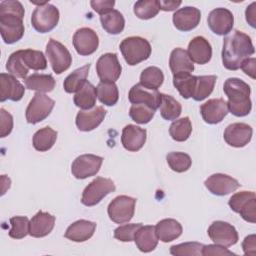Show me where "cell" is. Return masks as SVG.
<instances>
[{
  "mask_svg": "<svg viewBox=\"0 0 256 256\" xmlns=\"http://www.w3.org/2000/svg\"><path fill=\"white\" fill-rule=\"evenodd\" d=\"M181 1H172V0H168V1H159L160 4V10L163 11H173L176 8H178L181 5Z\"/></svg>",
  "mask_w": 256,
  "mask_h": 256,
  "instance_id": "9f6ffc18",
  "label": "cell"
},
{
  "mask_svg": "<svg viewBox=\"0 0 256 256\" xmlns=\"http://www.w3.org/2000/svg\"><path fill=\"white\" fill-rule=\"evenodd\" d=\"M59 21V10L54 5L46 2L37 6L31 16V24L39 33H47L53 30Z\"/></svg>",
  "mask_w": 256,
  "mask_h": 256,
  "instance_id": "8992f818",
  "label": "cell"
},
{
  "mask_svg": "<svg viewBox=\"0 0 256 256\" xmlns=\"http://www.w3.org/2000/svg\"><path fill=\"white\" fill-rule=\"evenodd\" d=\"M224 93L228 97V111L237 117L248 115L252 109L250 86L239 78H228L224 82Z\"/></svg>",
  "mask_w": 256,
  "mask_h": 256,
  "instance_id": "3957f363",
  "label": "cell"
},
{
  "mask_svg": "<svg viewBox=\"0 0 256 256\" xmlns=\"http://www.w3.org/2000/svg\"><path fill=\"white\" fill-rule=\"evenodd\" d=\"M155 110L145 104H133L129 110V116L138 124H146L154 117Z\"/></svg>",
  "mask_w": 256,
  "mask_h": 256,
  "instance_id": "f6af8a7d",
  "label": "cell"
},
{
  "mask_svg": "<svg viewBox=\"0 0 256 256\" xmlns=\"http://www.w3.org/2000/svg\"><path fill=\"white\" fill-rule=\"evenodd\" d=\"M163 81L164 74L158 67L150 66L141 72L140 84L149 90H157Z\"/></svg>",
  "mask_w": 256,
  "mask_h": 256,
  "instance_id": "74e56055",
  "label": "cell"
},
{
  "mask_svg": "<svg viewBox=\"0 0 256 256\" xmlns=\"http://www.w3.org/2000/svg\"><path fill=\"white\" fill-rule=\"evenodd\" d=\"M90 69V64H86L76 70H74L71 74H69L63 83L64 90L67 93L77 92L86 82V78L88 76Z\"/></svg>",
  "mask_w": 256,
  "mask_h": 256,
  "instance_id": "836d02e7",
  "label": "cell"
},
{
  "mask_svg": "<svg viewBox=\"0 0 256 256\" xmlns=\"http://www.w3.org/2000/svg\"><path fill=\"white\" fill-rule=\"evenodd\" d=\"M24 13L19 1L5 0L0 3V33L6 44H13L23 37Z\"/></svg>",
  "mask_w": 256,
  "mask_h": 256,
  "instance_id": "7a4b0ae2",
  "label": "cell"
},
{
  "mask_svg": "<svg viewBox=\"0 0 256 256\" xmlns=\"http://www.w3.org/2000/svg\"><path fill=\"white\" fill-rule=\"evenodd\" d=\"M202 255L204 256H210V255H236L232 251H229L224 246L218 245V244H210V245H204L202 249Z\"/></svg>",
  "mask_w": 256,
  "mask_h": 256,
  "instance_id": "816d5d0a",
  "label": "cell"
},
{
  "mask_svg": "<svg viewBox=\"0 0 256 256\" xmlns=\"http://www.w3.org/2000/svg\"><path fill=\"white\" fill-rule=\"evenodd\" d=\"M135 204V198L127 195L117 196L108 205V216L113 222L117 224L126 223L130 221L134 216Z\"/></svg>",
  "mask_w": 256,
  "mask_h": 256,
  "instance_id": "9c48e42d",
  "label": "cell"
},
{
  "mask_svg": "<svg viewBox=\"0 0 256 256\" xmlns=\"http://www.w3.org/2000/svg\"><path fill=\"white\" fill-rule=\"evenodd\" d=\"M196 83V76L191 74H180L173 76V85L178 90L180 95L185 98H191L193 96Z\"/></svg>",
  "mask_w": 256,
  "mask_h": 256,
  "instance_id": "60d3db41",
  "label": "cell"
},
{
  "mask_svg": "<svg viewBox=\"0 0 256 256\" xmlns=\"http://www.w3.org/2000/svg\"><path fill=\"white\" fill-rule=\"evenodd\" d=\"M201 12L198 8L186 6L173 14V24L179 31L187 32L195 29L200 23Z\"/></svg>",
  "mask_w": 256,
  "mask_h": 256,
  "instance_id": "d6986e66",
  "label": "cell"
},
{
  "mask_svg": "<svg viewBox=\"0 0 256 256\" xmlns=\"http://www.w3.org/2000/svg\"><path fill=\"white\" fill-rule=\"evenodd\" d=\"M160 10L158 0H140L134 4L135 15L143 20H148L155 17Z\"/></svg>",
  "mask_w": 256,
  "mask_h": 256,
  "instance_id": "b9f144b4",
  "label": "cell"
},
{
  "mask_svg": "<svg viewBox=\"0 0 256 256\" xmlns=\"http://www.w3.org/2000/svg\"><path fill=\"white\" fill-rule=\"evenodd\" d=\"M242 249L245 255L254 256L256 254V236L255 234H251L245 237L242 242Z\"/></svg>",
  "mask_w": 256,
  "mask_h": 256,
  "instance_id": "f5cc1de1",
  "label": "cell"
},
{
  "mask_svg": "<svg viewBox=\"0 0 256 256\" xmlns=\"http://www.w3.org/2000/svg\"><path fill=\"white\" fill-rule=\"evenodd\" d=\"M253 129L250 125L246 123H232L228 125L224 131L223 137L225 142L236 148L244 147L247 145L252 138Z\"/></svg>",
  "mask_w": 256,
  "mask_h": 256,
  "instance_id": "9a60e30c",
  "label": "cell"
},
{
  "mask_svg": "<svg viewBox=\"0 0 256 256\" xmlns=\"http://www.w3.org/2000/svg\"><path fill=\"white\" fill-rule=\"evenodd\" d=\"M169 66L174 75L191 74L194 71V64L190 59L186 50L182 48H175L172 50L169 58Z\"/></svg>",
  "mask_w": 256,
  "mask_h": 256,
  "instance_id": "4316f807",
  "label": "cell"
},
{
  "mask_svg": "<svg viewBox=\"0 0 256 256\" xmlns=\"http://www.w3.org/2000/svg\"><path fill=\"white\" fill-rule=\"evenodd\" d=\"M200 113L206 123H220L228 114L227 102L222 98L210 99L200 106Z\"/></svg>",
  "mask_w": 256,
  "mask_h": 256,
  "instance_id": "ac0fdd59",
  "label": "cell"
},
{
  "mask_svg": "<svg viewBox=\"0 0 256 256\" xmlns=\"http://www.w3.org/2000/svg\"><path fill=\"white\" fill-rule=\"evenodd\" d=\"M146 130L133 125L128 124L122 130L121 142L123 147L131 152L139 151L146 142Z\"/></svg>",
  "mask_w": 256,
  "mask_h": 256,
  "instance_id": "7402d4cb",
  "label": "cell"
},
{
  "mask_svg": "<svg viewBox=\"0 0 256 256\" xmlns=\"http://www.w3.org/2000/svg\"><path fill=\"white\" fill-rule=\"evenodd\" d=\"M155 230L158 236V239L164 243L171 242L177 239L182 234V226L175 219H163L160 220L156 226Z\"/></svg>",
  "mask_w": 256,
  "mask_h": 256,
  "instance_id": "f1b7e54d",
  "label": "cell"
},
{
  "mask_svg": "<svg viewBox=\"0 0 256 256\" xmlns=\"http://www.w3.org/2000/svg\"><path fill=\"white\" fill-rule=\"evenodd\" d=\"M55 101L45 95L37 92L29 102L26 108V120L30 124H36L47 118L54 108Z\"/></svg>",
  "mask_w": 256,
  "mask_h": 256,
  "instance_id": "ba28073f",
  "label": "cell"
},
{
  "mask_svg": "<svg viewBox=\"0 0 256 256\" xmlns=\"http://www.w3.org/2000/svg\"><path fill=\"white\" fill-rule=\"evenodd\" d=\"M21 58L28 69H32L35 71L44 70L47 67V61L44 54L38 50L25 49L20 50Z\"/></svg>",
  "mask_w": 256,
  "mask_h": 256,
  "instance_id": "ab89813d",
  "label": "cell"
},
{
  "mask_svg": "<svg viewBox=\"0 0 256 256\" xmlns=\"http://www.w3.org/2000/svg\"><path fill=\"white\" fill-rule=\"evenodd\" d=\"M97 75L101 81L115 82L121 75L122 67L115 53L103 54L96 63Z\"/></svg>",
  "mask_w": 256,
  "mask_h": 256,
  "instance_id": "5bb4252c",
  "label": "cell"
},
{
  "mask_svg": "<svg viewBox=\"0 0 256 256\" xmlns=\"http://www.w3.org/2000/svg\"><path fill=\"white\" fill-rule=\"evenodd\" d=\"M11 229L8 234L11 238L22 239L27 234H29V224L30 221L26 216H14L10 218Z\"/></svg>",
  "mask_w": 256,
  "mask_h": 256,
  "instance_id": "bcb514c9",
  "label": "cell"
},
{
  "mask_svg": "<svg viewBox=\"0 0 256 256\" xmlns=\"http://www.w3.org/2000/svg\"><path fill=\"white\" fill-rule=\"evenodd\" d=\"M255 63H256V59L252 57V58L245 59L240 66V68L243 70V72L246 75L250 76L252 79H255V66H256Z\"/></svg>",
  "mask_w": 256,
  "mask_h": 256,
  "instance_id": "db71d44e",
  "label": "cell"
},
{
  "mask_svg": "<svg viewBox=\"0 0 256 256\" xmlns=\"http://www.w3.org/2000/svg\"><path fill=\"white\" fill-rule=\"evenodd\" d=\"M115 189V184L111 179L96 177L84 189L81 202L85 206H94L98 204L106 195L114 192Z\"/></svg>",
  "mask_w": 256,
  "mask_h": 256,
  "instance_id": "52a82bcc",
  "label": "cell"
},
{
  "mask_svg": "<svg viewBox=\"0 0 256 256\" xmlns=\"http://www.w3.org/2000/svg\"><path fill=\"white\" fill-rule=\"evenodd\" d=\"M103 163V158L94 154L78 156L71 165V172L76 179H86L96 175Z\"/></svg>",
  "mask_w": 256,
  "mask_h": 256,
  "instance_id": "8fae6325",
  "label": "cell"
},
{
  "mask_svg": "<svg viewBox=\"0 0 256 256\" xmlns=\"http://www.w3.org/2000/svg\"><path fill=\"white\" fill-rule=\"evenodd\" d=\"M207 23L213 33L217 35H227L233 28L234 17L230 10L226 8H216L209 13Z\"/></svg>",
  "mask_w": 256,
  "mask_h": 256,
  "instance_id": "2e32d148",
  "label": "cell"
},
{
  "mask_svg": "<svg viewBox=\"0 0 256 256\" xmlns=\"http://www.w3.org/2000/svg\"><path fill=\"white\" fill-rule=\"evenodd\" d=\"M119 48L126 63L131 66L147 60L152 51L148 40L139 36H132L123 39Z\"/></svg>",
  "mask_w": 256,
  "mask_h": 256,
  "instance_id": "277c9868",
  "label": "cell"
},
{
  "mask_svg": "<svg viewBox=\"0 0 256 256\" xmlns=\"http://www.w3.org/2000/svg\"><path fill=\"white\" fill-rule=\"evenodd\" d=\"M97 98V89L90 82L85 84L74 95V104L83 110H89L94 107Z\"/></svg>",
  "mask_w": 256,
  "mask_h": 256,
  "instance_id": "4dcf8cb0",
  "label": "cell"
},
{
  "mask_svg": "<svg viewBox=\"0 0 256 256\" xmlns=\"http://www.w3.org/2000/svg\"><path fill=\"white\" fill-rule=\"evenodd\" d=\"M57 139V131L49 126L39 129L33 135L32 143L37 151L45 152L53 147Z\"/></svg>",
  "mask_w": 256,
  "mask_h": 256,
  "instance_id": "1f68e13d",
  "label": "cell"
},
{
  "mask_svg": "<svg viewBox=\"0 0 256 256\" xmlns=\"http://www.w3.org/2000/svg\"><path fill=\"white\" fill-rule=\"evenodd\" d=\"M96 230V223L80 219L72 223L66 230L65 238L74 242H84L90 239Z\"/></svg>",
  "mask_w": 256,
  "mask_h": 256,
  "instance_id": "484cf974",
  "label": "cell"
},
{
  "mask_svg": "<svg viewBox=\"0 0 256 256\" xmlns=\"http://www.w3.org/2000/svg\"><path fill=\"white\" fill-rule=\"evenodd\" d=\"M217 76L215 75H203L196 76V83L192 98L195 101H202L207 98L213 91Z\"/></svg>",
  "mask_w": 256,
  "mask_h": 256,
  "instance_id": "e575fe53",
  "label": "cell"
},
{
  "mask_svg": "<svg viewBox=\"0 0 256 256\" xmlns=\"http://www.w3.org/2000/svg\"><path fill=\"white\" fill-rule=\"evenodd\" d=\"M26 88L41 93L51 92L55 88V79L50 74L34 73L24 79Z\"/></svg>",
  "mask_w": 256,
  "mask_h": 256,
  "instance_id": "f546056e",
  "label": "cell"
},
{
  "mask_svg": "<svg viewBox=\"0 0 256 256\" xmlns=\"http://www.w3.org/2000/svg\"><path fill=\"white\" fill-rule=\"evenodd\" d=\"M255 52L251 38L242 31L234 30L223 41L222 62L226 69L235 71L242 62Z\"/></svg>",
  "mask_w": 256,
  "mask_h": 256,
  "instance_id": "6da1fadb",
  "label": "cell"
},
{
  "mask_svg": "<svg viewBox=\"0 0 256 256\" xmlns=\"http://www.w3.org/2000/svg\"><path fill=\"white\" fill-rule=\"evenodd\" d=\"M192 132V124L189 117L176 119L169 128V134L177 142L186 141Z\"/></svg>",
  "mask_w": 256,
  "mask_h": 256,
  "instance_id": "f35d334b",
  "label": "cell"
},
{
  "mask_svg": "<svg viewBox=\"0 0 256 256\" xmlns=\"http://www.w3.org/2000/svg\"><path fill=\"white\" fill-rule=\"evenodd\" d=\"M25 93L24 86L11 74H0V101H19Z\"/></svg>",
  "mask_w": 256,
  "mask_h": 256,
  "instance_id": "ffe728a7",
  "label": "cell"
},
{
  "mask_svg": "<svg viewBox=\"0 0 256 256\" xmlns=\"http://www.w3.org/2000/svg\"><path fill=\"white\" fill-rule=\"evenodd\" d=\"M46 55L51 64L52 70L56 74L66 71L72 63V56L69 50L60 42L50 39L46 45Z\"/></svg>",
  "mask_w": 256,
  "mask_h": 256,
  "instance_id": "30bf717a",
  "label": "cell"
},
{
  "mask_svg": "<svg viewBox=\"0 0 256 256\" xmlns=\"http://www.w3.org/2000/svg\"><path fill=\"white\" fill-rule=\"evenodd\" d=\"M91 7L95 12L98 14L104 15L110 11L113 10V7L115 5V1L113 0H92L90 2Z\"/></svg>",
  "mask_w": 256,
  "mask_h": 256,
  "instance_id": "f907efd6",
  "label": "cell"
},
{
  "mask_svg": "<svg viewBox=\"0 0 256 256\" xmlns=\"http://www.w3.org/2000/svg\"><path fill=\"white\" fill-rule=\"evenodd\" d=\"M158 240L155 226L152 225H141L134 236V241L137 248L144 253L153 251L158 244Z\"/></svg>",
  "mask_w": 256,
  "mask_h": 256,
  "instance_id": "83f0119b",
  "label": "cell"
},
{
  "mask_svg": "<svg viewBox=\"0 0 256 256\" xmlns=\"http://www.w3.org/2000/svg\"><path fill=\"white\" fill-rule=\"evenodd\" d=\"M6 69L11 75H13L15 77L22 78V79L26 78V76L29 72V69L25 66V64L21 58L20 50L13 52L9 56V58L6 62Z\"/></svg>",
  "mask_w": 256,
  "mask_h": 256,
  "instance_id": "ee69618b",
  "label": "cell"
},
{
  "mask_svg": "<svg viewBox=\"0 0 256 256\" xmlns=\"http://www.w3.org/2000/svg\"><path fill=\"white\" fill-rule=\"evenodd\" d=\"M187 53L192 62L203 65L210 61L212 47L207 39L202 36H196L189 42Z\"/></svg>",
  "mask_w": 256,
  "mask_h": 256,
  "instance_id": "cb8c5ba5",
  "label": "cell"
},
{
  "mask_svg": "<svg viewBox=\"0 0 256 256\" xmlns=\"http://www.w3.org/2000/svg\"><path fill=\"white\" fill-rule=\"evenodd\" d=\"M169 167L178 173L187 171L192 164L190 156L184 152H170L166 156Z\"/></svg>",
  "mask_w": 256,
  "mask_h": 256,
  "instance_id": "7bdbcfd3",
  "label": "cell"
},
{
  "mask_svg": "<svg viewBox=\"0 0 256 256\" xmlns=\"http://www.w3.org/2000/svg\"><path fill=\"white\" fill-rule=\"evenodd\" d=\"M245 15H246V20L250 24V26L255 28L256 27V2L251 3L246 8Z\"/></svg>",
  "mask_w": 256,
  "mask_h": 256,
  "instance_id": "11a10c76",
  "label": "cell"
},
{
  "mask_svg": "<svg viewBox=\"0 0 256 256\" xmlns=\"http://www.w3.org/2000/svg\"><path fill=\"white\" fill-rule=\"evenodd\" d=\"M100 22L103 29L112 35L120 34L125 27V19L123 15L115 9L104 15H101Z\"/></svg>",
  "mask_w": 256,
  "mask_h": 256,
  "instance_id": "d6a6232c",
  "label": "cell"
},
{
  "mask_svg": "<svg viewBox=\"0 0 256 256\" xmlns=\"http://www.w3.org/2000/svg\"><path fill=\"white\" fill-rule=\"evenodd\" d=\"M231 210L239 213L247 222H256V195L253 191H241L231 196L228 201Z\"/></svg>",
  "mask_w": 256,
  "mask_h": 256,
  "instance_id": "5b68a950",
  "label": "cell"
},
{
  "mask_svg": "<svg viewBox=\"0 0 256 256\" xmlns=\"http://www.w3.org/2000/svg\"><path fill=\"white\" fill-rule=\"evenodd\" d=\"M129 101L132 104H145L154 110L158 109L161 102V93L157 90H149L140 83L134 85L128 94Z\"/></svg>",
  "mask_w": 256,
  "mask_h": 256,
  "instance_id": "44dd1931",
  "label": "cell"
},
{
  "mask_svg": "<svg viewBox=\"0 0 256 256\" xmlns=\"http://www.w3.org/2000/svg\"><path fill=\"white\" fill-rule=\"evenodd\" d=\"M204 185L209 190V192L217 196L230 194L241 186V184L236 179L222 173L212 174L205 180Z\"/></svg>",
  "mask_w": 256,
  "mask_h": 256,
  "instance_id": "e0dca14e",
  "label": "cell"
},
{
  "mask_svg": "<svg viewBox=\"0 0 256 256\" xmlns=\"http://www.w3.org/2000/svg\"><path fill=\"white\" fill-rule=\"evenodd\" d=\"M106 116V110L102 106H97L89 111H79L76 115V126L80 131L88 132L97 128Z\"/></svg>",
  "mask_w": 256,
  "mask_h": 256,
  "instance_id": "603a6c76",
  "label": "cell"
},
{
  "mask_svg": "<svg viewBox=\"0 0 256 256\" xmlns=\"http://www.w3.org/2000/svg\"><path fill=\"white\" fill-rule=\"evenodd\" d=\"M203 244L199 242H186L170 247V253L174 256H200Z\"/></svg>",
  "mask_w": 256,
  "mask_h": 256,
  "instance_id": "7dc6e473",
  "label": "cell"
},
{
  "mask_svg": "<svg viewBox=\"0 0 256 256\" xmlns=\"http://www.w3.org/2000/svg\"><path fill=\"white\" fill-rule=\"evenodd\" d=\"M159 108L162 118L168 121L176 120L182 111V106L176 99L163 93H161V102Z\"/></svg>",
  "mask_w": 256,
  "mask_h": 256,
  "instance_id": "8d00e7d4",
  "label": "cell"
},
{
  "mask_svg": "<svg viewBox=\"0 0 256 256\" xmlns=\"http://www.w3.org/2000/svg\"><path fill=\"white\" fill-rule=\"evenodd\" d=\"M97 97L106 106H113L117 103L119 92L117 85L110 81H100L97 85Z\"/></svg>",
  "mask_w": 256,
  "mask_h": 256,
  "instance_id": "d590c367",
  "label": "cell"
},
{
  "mask_svg": "<svg viewBox=\"0 0 256 256\" xmlns=\"http://www.w3.org/2000/svg\"><path fill=\"white\" fill-rule=\"evenodd\" d=\"M55 216L48 212L38 211L30 220L29 234L35 238L47 236L54 228Z\"/></svg>",
  "mask_w": 256,
  "mask_h": 256,
  "instance_id": "d4e9b609",
  "label": "cell"
},
{
  "mask_svg": "<svg viewBox=\"0 0 256 256\" xmlns=\"http://www.w3.org/2000/svg\"><path fill=\"white\" fill-rule=\"evenodd\" d=\"M208 236L218 245L229 247L238 242V232L233 225L224 221H214L208 228Z\"/></svg>",
  "mask_w": 256,
  "mask_h": 256,
  "instance_id": "7c38bea8",
  "label": "cell"
},
{
  "mask_svg": "<svg viewBox=\"0 0 256 256\" xmlns=\"http://www.w3.org/2000/svg\"><path fill=\"white\" fill-rule=\"evenodd\" d=\"M0 137H6L13 129V117L5 109H0Z\"/></svg>",
  "mask_w": 256,
  "mask_h": 256,
  "instance_id": "681fc988",
  "label": "cell"
},
{
  "mask_svg": "<svg viewBox=\"0 0 256 256\" xmlns=\"http://www.w3.org/2000/svg\"><path fill=\"white\" fill-rule=\"evenodd\" d=\"M142 223H132L125 224L117 227L114 230V238L122 242H131L134 240L136 231L140 228Z\"/></svg>",
  "mask_w": 256,
  "mask_h": 256,
  "instance_id": "c3c4849f",
  "label": "cell"
},
{
  "mask_svg": "<svg viewBox=\"0 0 256 256\" xmlns=\"http://www.w3.org/2000/svg\"><path fill=\"white\" fill-rule=\"evenodd\" d=\"M98 45V35L91 28H80L73 35V46L76 52L81 56H88L93 54L97 50Z\"/></svg>",
  "mask_w": 256,
  "mask_h": 256,
  "instance_id": "4fadbf2b",
  "label": "cell"
}]
</instances>
